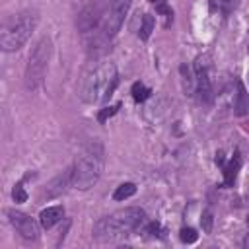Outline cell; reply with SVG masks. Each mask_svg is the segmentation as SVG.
I'll list each match as a JSON object with an SVG mask.
<instances>
[{
  "label": "cell",
  "instance_id": "cell-1",
  "mask_svg": "<svg viewBox=\"0 0 249 249\" xmlns=\"http://www.w3.org/2000/svg\"><path fill=\"white\" fill-rule=\"evenodd\" d=\"M146 222V212L138 206H128L117 210L111 216H103L93 224V239L107 243L117 241L132 231H136Z\"/></svg>",
  "mask_w": 249,
  "mask_h": 249
},
{
  "label": "cell",
  "instance_id": "cell-2",
  "mask_svg": "<svg viewBox=\"0 0 249 249\" xmlns=\"http://www.w3.org/2000/svg\"><path fill=\"white\" fill-rule=\"evenodd\" d=\"M103 171V146L99 142H89L74 160L72 165V187L89 189L97 183Z\"/></svg>",
  "mask_w": 249,
  "mask_h": 249
},
{
  "label": "cell",
  "instance_id": "cell-3",
  "mask_svg": "<svg viewBox=\"0 0 249 249\" xmlns=\"http://www.w3.org/2000/svg\"><path fill=\"white\" fill-rule=\"evenodd\" d=\"M117 84H119L117 66L113 62H101L84 78L80 95L86 103L107 101L113 95Z\"/></svg>",
  "mask_w": 249,
  "mask_h": 249
},
{
  "label": "cell",
  "instance_id": "cell-4",
  "mask_svg": "<svg viewBox=\"0 0 249 249\" xmlns=\"http://www.w3.org/2000/svg\"><path fill=\"white\" fill-rule=\"evenodd\" d=\"M39 23V16L37 12L25 10L18 16H14L12 19H8L0 31V47L4 53H14L18 49H21L27 39L31 37V33L35 31Z\"/></svg>",
  "mask_w": 249,
  "mask_h": 249
},
{
  "label": "cell",
  "instance_id": "cell-5",
  "mask_svg": "<svg viewBox=\"0 0 249 249\" xmlns=\"http://www.w3.org/2000/svg\"><path fill=\"white\" fill-rule=\"evenodd\" d=\"M51 51H53V45L49 37H41L31 49L27 56V66H25V88L27 89H37L41 86L47 66H49Z\"/></svg>",
  "mask_w": 249,
  "mask_h": 249
},
{
  "label": "cell",
  "instance_id": "cell-6",
  "mask_svg": "<svg viewBox=\"0 0 249 249\" xmlns=\"http://www.w3.org/2000/svg\"><path fill=\"white\" fill-rule=\"evenodd\" d=\"M195 93L198 95V101L202 105H210L214 99V91H212V82H210V56L202 54L195 60Z\"/></svg>",
  "mask_w": 249,
  "mask_h": 249
},
{
  "label": "cell",
  "instance_id": "cell-7",
  "mask_svg": "<svg viewBox=\"0 0 249 249\" xmlns=\"http://www.w3.org/2000/svg\"><path fill=\"white\" fill-rule=\"evenodd\" d=\"M130 4H132V0H109V10L105 14V27H103L105 37L111 39L117 35V31L121 29V25L130 10Z\"/></svg>",
  "mask_w": 249,
  "mask_h": 249
},
{
  "label": "cell",
  "instance_id": "cell-8",
  "mask_svg": "<svg viewBox=\"0 0 249 249\" xmlns=\"http://www.w3.org/2000/svg\"><path fill=\"white\" fill-rule=\"evenodd\" d=\"M103 16H105L103 4H101L99 0H91L89 4H86V6L82 8V12H80L78 18H76V27H78V31H80V33H89V31H93V29L99 25V21L103 19Z\"/></svg>",
  "mask_w": 249,
  "mask_h": 249
},
{
  "label": "cell",
  "instance_id": "cell-9",
  "mask_svg": "<svg viewBox=\"0 0 249 249\" xmlns=\"http://www.w3.org/2000/svg\"><path fill=\"white\" fill-rule=\"evenodd\" d=\"M8 220L23 239L35 241L39 237V224L31 216H27L19 210H8Z\"/></svg>",
  "mask_w": 249,
  "mask_h": 249
},
{
  "label": "cell",
  "instance_id": "cell-10",
  "mask_svg": "<svg viewBox=\"0 0 249 249\" xmlns=\"http://www.w3.org/2000/svg\"><path fill=\"white\" fill-rule=\"evenodd\" d=\"M68 185H72V167L70 169H66L64 173H60V175H56L51 183H49V187H47V196L49 198H53V196H58V195H62L64 191H66V187Z\"/></svg>",
  "mask_w": 249,
  "mask_h": 249
},
{
  "label": "cell",
  "instance_id": "cell-11",
  "mask_svg": "<svg viewBox=\"0 0 249 249\" xmlns=\"http://www.w3.org/2000/svg\"><path fill=\"white\" fill-rule=\"evenodd\" d=\"M62 218H64V208H62L60 204H56V206H47V208L41 210V214H39V224H41V228L51 230V228H53L54 224H58Z\"/></svg>",
  "mask_w": 249,
  "mask_h": 249
},
{
  "label": "cell",
  "instance_id": "cell-12",
  "mask_svg": "<svg viewBox=\"0 0 249 249\" xmlns=\"http://www.w3.org/2000/svg\"><path fill=\"white\" fill-rule=\"evenodd\" d=\"M233 113L237 117L249 115V93H247V89L241 82H237V93H235V99H233Z\"/></svg>",
  "mask_w": 249,
  "mask_h": 249
},
{
  "label": "cell",
  "instance_id": "cell-13",
  "mask_svg": "<svg viewBox=\"0 0 249 249\" xmlns=\"http://www.w3.org/2000/svg\"><path fill=\"white\" fill-rule=\"evenodd\" d=\"M239 167H241V154L235 152L233 158L224 165V185L226 187H231L235 183V177H237Z\"/></svg>",
  "mask_w": 249,
  "mask_h": 249
},
{
  "label": "cell",
  "instance_id": "cell-14",
  "mask_svg": "<svg viewBox=\"0 0 249 249\" xmlns=\"http://www.w3.org/2000/svg\"><path fill=\"white\" fill-rule=\"evenodd\" d=\"M154 25H156L154 16H152V14H142V18H140V27H138V37H140L142 41H148L150 35H152V31H154Z\"/></svg>",
  "mask_w": 249,
  "mask_h": 249
},
{
  "label": "cell",
  "instance_id": "cell-15",
  "mask_svg": "<svg viewBox=\"0 0 249 249\" xmlns=\"http://www.w3.org/2000/svg\"><path fill=\"white\" fill-rule=\"evenodd\" d=\"M134 193H136V185H134V183H121V185L115 189L113 198H115V200H126V198H130Z\"/></svg>",
  "mask_w": 249,
  "mask_h": 249
},
{
  "label": "cell",
  "instance_id": "cell-16",
  "mask_svg": "<svg viewBox=\"0 0 249 249\" xmlns=\"http://www.w3.org/2000/svg\"><path fill=\"white\" fill-rule=\"evenodd\" d=\"M130 93H132L134 101L142 103V101H146V99L150 97L152 89H150V88H146V86H144L142 82H134V84H132V88H130Z\"/></svg>",
  "mask_w": 249,
  "mask_h": 249
},
{
  "label": "cell",
  "instance_id": "cell-17",
  "mask_svg": "<svg viewBox=\"0 0 249 249\" xmlns=\"http://www.w3.org/2000/svg\"><path fill=\"white\" fill-rule=\"evenodd\" d=\"M179 237H181L183 243H195V241L198 239V233H196L195 228H181Z\"/></svg>",
  "mask_w": 249,
  "mask_h": 249
},
{
  "label": "cell",
  "instance_id": "cell-18",
  "mask_svg": "<svg viewBox=\"0 0 249 249\" xmlns=\"http://www.w3.org/2000/svg\"><path fill=\"white\" fill-rule=\"evenodd\" d=\"M119 109H121V103H115V105H109V107L101 109V111L97 113V121H99V123H105V121H107L109 117H113Z\"/></svg>",
  "mask_w": 249,
  "mask_h": 249
},
{
  "label": "cell",
  "instance_id": "cell-19",
  "mask_svg": "<svg viewBox=\"0 0 249 249\" xmlns=\"http://www.w3.org/2000/svg\"><path fill=\"white\" fill-rule=\"evenodd\" d=\"M12 198H14L16 202H25V200H27V193H25V189H23V183H18V185H14V191H12Z\"/></svg>",
  "mask_w": 249,
  "mask_h": 249
},
{
  "label": "cell",
  "instance_id": "cell-20",
  "mask_svg": "<svg viewBox=\"0 0 249 249\" xmlns=\"http://www.w3.org/2000/svg\"><path fill=\"white\" fill-rule=\"evenodd\" d=\"M212 222H214L212 212H210V210H204V212H202V218H200V226H202V230H204L206 233L212 231Z\"/></svg>",
  "mask_w": 249,
  "mask_h": 249
},
{
  "label": "cell",
  "instance_id": "cell-21",
  "mask_svg": "<svg viewBox=\"0 0 249 249\" xmlns=\"http://www.w3.org/2000/svg\"><path fill=\"white\" fill-rule=\"evenodd\" d=\"M239 4V0H218V8L224 12V14H230L231 10H235Z\"/></svg>",
  "mask_w": 249,
  "mask_h": 249
},
{
  "label": "cell",
  "instance_id": "cell-22",
  "mask_svg": "<svg viewBox=\"0 0 249 249\" xmlns=\"http://www.w3.org/2000/svg\"><path fill=\"white\" fill-rule=\"evenodd\" d=\"M148 233H152V235H161L160 231H161V228H160V224L158 222H152V224H148V230H146Z\"/></svg>",
  "mask_w": 249,
  "mask_h": 249
},
{
  "label": "cell",
  "instance_id": "cell-23",
  "mask_svg": "<svg viewBox=\"0 0 249 249\" xmlns=\"http://www.w3.org/2000/svg\"><path fill=\"white\" fill-rule=\"evenodd\" d=\"M216 163L218 165H224V152H218L216 154Z\"/></svg>",
  "mask_w": 249,
  "mask_h": 249
},
{
  "label": "cell",
  "instance_id": "cell-24",
  "mask_svg": "<svg viewBox=\"0 0 249 249\" xmlns=\"http://www.w3.org/2000/svg\"><path fill=\"white\" fill-rule=\"evenodd\" d=\"M150 2L156 4V6H158V4H165V0H150Z\"/></svg>",
  "mask_w": 249,
  "mask_h": 249
},
{
  "label": "cell",
  "instance_id": "cell-25",
  "mask_svg": "<svg viewBox=\"0 0 249 249\" xmlns=\"http://www.w3.org/2000/svg\"><path fill=\"white\" fill-rule=\"evenodd\" d=\"M247 78H249V72H247Z\"/></svg>",
  "mask_w": 249,
  "mask_h": 249
}]
</instances>
